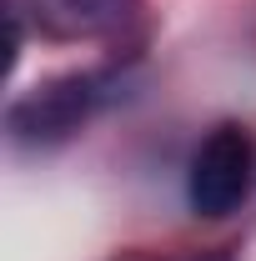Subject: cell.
<instances>
[{"instance_id":"3957f363","label":"cell","mask_w":256,"mask_h":261,"mask_svg":"<svg viewBox=\"0 0 256 261\" xmlns=\"http://www.w3.org/2000/svg\"><path fill=\"white\" fill-rule=\"evenodd\" d=\"M35 20L56 35H96L106 25H116L126 10V0H31Z\"/></svg>"},{"instance_id":"7a4b0ae2","label":"cell","mask_w":256,"mask_h":261,"mask_svg":"<svg viewBox=\"0 0 256 261\" xmlns=\"http://www.w3.org/2000/svg\"><path fill=\"white\" fill-rule=\"evenodd\" d=\"M256 176V146L241 126H216L191 156L186 171V201L196 216L226 221L231 211H241V201L251 196Z\"/></svg>"},{"instance_id":"6da1fadb","label":"cell","mask_w":256,"mask_h":261,"mask_svg":"<svg viewBox=\"0 0 256 261\" xmlns=\"http://www.w3.org/2000/svg\"><path fill=\"white\" fill-rule=\"evenodd\" d=\"M121 75L111 70H75V75H61V81H45L10 106L5 126L20 146H56V141H70L75 130L96 116L106 100L116 96Z\"/></svg>"}]
</instances>
